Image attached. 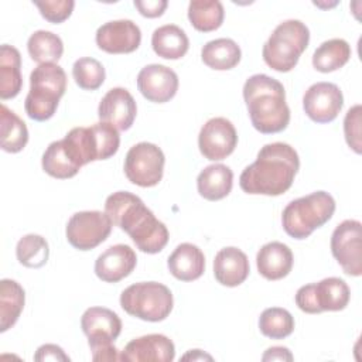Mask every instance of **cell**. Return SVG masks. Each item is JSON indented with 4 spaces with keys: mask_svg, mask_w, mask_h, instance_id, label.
<instances>
[{
    "mask_svg": "<svg viewBox=\"0 0 362 362\" xmlns=\"http://www.w3.org/2000/svg\"><path fill=\"white\" fill-rule=\"evenodd\" d=\"M27 49L33 61L41 64H57L58 59L62 57L64 52V44L62 40L45 30L34 31L28 41H27Z\"/></svg>",
    "mask_w": 362,
    "mask_h": 362,
    "instance_id": "obj_32",
    "label": "cell"
},
{
    "mask_svg": "<svg viewBox=\"0 0 362 362\" xmlns=\"http://www.w3.org/2000/svg\"><path fill=\"white\" fill-rule=\"evenodd\" d=\"M137 264L136 252L129 245H113L95 262V274L106 283H117L127 277Z\"/></svg>",
    "mask_w": 362,
    "mask_h": 362,
    "instance_id": "obj_19",
    "label": "cell"
},
{
    "mask_svg": "<svg viewBox=\"0 0 362 362\" xmlns=\"http://www.w3.org/2000/svg\"><path fill=\"white\" fill-rule=\"evenodd\" d=\"M262 361H293V355L288 348L286 346H272L266 349L262 356Z\"/></svg>",
    "mask_w": 362,
    "mask_h": 362,
    "instance_id": "obj_42",
    "label": "cell"
},
{
    "mask_svg": "<svg viewBox=\"0 0 362 362\" xmlns=\"http://www.w3.org/2000/svg\"><path fill=\"white\" fill-rule=\"evenodd\" d=\"M314 293L320 313L322 311H341L351 298L348 284L339 277H327L314 283Z\"/></svg>",
    "mask_w": 362,
    "mask_h": 362,
    "instance_id": "obj_29",
    "label": "cell"
},
{
    "mask_svg": "<svg viewBox=\"0 0 362 362\" xmlns=\"http://www.w3.org/2000/svg\"><path fill=\"white\" fill-rule=\"evenodd\" d=\"M34 361H64L69 362V356L64 352V349L55 344H44L41 345L35 355Z\"/></svg>",
    "mask_w": 362,
    "mask_h": 362,
    "instance_id": "obj_41",
    "label": "cell"
},
{
    "mask_svg": "<svg viewBox=\"0 0 362 362\" xmlns=\"http://www.w3.org/2000/svg\"><path fill=\"white\" fill-rule=\"evenodd\" d=\"M223 6L218 0H194L188 4V20L202 33L218 30L223 23Z\"/></svg>",
    "mask_w": 362,
    "mask_h": 362,
    "instance_id": "obj_33",
    "label": "cell"
},
{
    "mask_svg": "<svg viewBox=\"0 0 362 362\" xmlns=\"http://www.w3.org/2000/svg\"><path fill=\"white\" fill-rule=\"evenodd\" d=\"M298 168L300 158L294 147L281 141L269 143L242 171L239 185L246 194L277 197L293 185Z\"/></svg>",
    "mask_w": 362,
    "mask_h": 362,
    "instance_id": "obj_1",
    "label": "cell"
},
{
    "mask_svg": "<svg viewBox=\"0 0 362 362\" xmlns=\"http://www.w3.org/2000/svg\"><path fill=\"white\" fill-rule=\"evenodd\" d=\"M0 144L7 153L21 151L28 141V130L25 123L6 105L0 110Z\"/></svg>",
    "mask_w": 362,
    "mask_h": 362,
    "instance_id": "obj_31",
    "label": "cell"
},
{
    "mask_svg": "<svg viewBox=\"0 0 362 362\" xmlns=\"http://www.w3.org/2000/svg\"><path fill=\"white\" fill-rule=\"evenodd\" d=\"M331 252L348 276L362 274V225L356 219H345L332 232Z\"/></svg>",
    "mask_w": 362,
    "mask_h": 362,
    "instance_id": "obj_11",
    "label": "cell"
},
{
    "mask_svg": "<svg viewBox=\"0 0 362 362\" xmlns=\"http://www.w3.org/2000/svg\"><path fill=\"white\" fill-rule=\"evenodd\" d=\"M98 47L109 54H129L139 48L141 31L132 20H113L102 24L95 35Z\"/></svg>",
    "mask_w": 362,
    "mask_h": 362,
    "instance_id": "obj_14",
    "label": "cell"
},
{
    "mask_svg": "<svg viewBox=\"0 0 362 362\" xmlns=\"http://www.w3.org/2000/svg\"><path fill=\"white\" fill-rule=\"evenodd\" d=\"M167 266L170 273L181 281H192L205 272V256L202 250L192 243H181L168 256Z\"/></svg>",
    "mask_w": 362,
    "mask_h": 362,
    "instance_id": "obj_22",
    "label": "cell"
},
{
    "mask_svg": "<svg viewBox=\"0 0 362 362\" xmlns=\"http://www.w3.org/2000/svg\"><path fill=\"white\" fill-rule=\"evenodd\" d=\"M175 356L173 341L163 334H148L127 342L120 361L126 362H171Z\"/></svg>",
    "mask_w": 362,
    "mask_h": 362,
    "instance_id": "obj_18",
    "label": "cell"
},
{
    "mask_svg": "<svg viewBox=\"0 0 362 362\" xmlns=\"http://www.w3.org/2000/svg\"><path fill=\"white\" fill-rule=\"evenodd\" d=\"M293 252L281 242H269L256 255L259 273L267 280H280L293 269Z\"/></svg>",
    "mask_w": 362,
    "mask_h": 362,
    "instance_id": "obj_21",
    "label": "cell"
},
{
    "mask_svg": "<svg viewBox=\"0 0 362 362\" xmlns=\"http://www.w3.org/2000/svg\"><path fill=\"white\" fill-rule=\"evenodd\" d=\"M310 42V30L300 20L280 23L264 42L262 55L264 62L277 72L291 71Z\"/></svg>",
    "mask_w": 362,
    "mask_h": 362,
    "instance_id": "obj_6",
    "label": "cell"
},
{
    "mask_svg": "<svg viewBox=\"0 0 362 362\" xmlns=\"http://www.w3.org/2000/svg\"><path fill=\"white\" fill-rule=\"evenodd\" d=\"M344 106L341 89L331 82H317L311 85L303 96L305 115L315 123L332 122Z\"/></svg>",
    "mask_w": 362,
    "mask_h": 362,
    "instance_id": "obj_13",
    "label": "cell"
},
{
    "mask_svg": "<svg viewBox=\"0 0 362 362\" xmlns=\"http://www.w3.org/2000/svg\"><path fill=\"white\" fill-rule=\"evenodd\" d=\"M24 303V288L16 280L3 279L0 281V332H6L17 322Z\"/></svg>",
    "mask_w": 362,
    "mask_h": 362,
    "instance_id": "obj_28",
    "label": "cell"
},
{
    "mask_svg": "<svg viewBox=\"0 0 362 362\" xmlns=\"http://www.w3.org/2000/svg\"><path fill=\"white\" fill-rule=\"evenodd\" d=\"M120 305L136 318L158 322L170 315L174 298L167 286L158 281H140L122 291Z\"/></svg>",
    "mask_w": 362,
    "mask_h": 362,
    "instance_id": "obj_7",
    "label": "cell"
},
{
    "mask_svg": "<svg viewBox=\"0 0 362 362\" xmlns=\"http://www.w3.org/2000/svg\"><path fill=\"white\" fill-rule=\"evenodd\" d=\"M243 99L253 127L263 134L283 132L290 122V109L286 103V90L281 82L255 74L243 85Z\"/></svg>",
    "mask_w": 362,
    "mask_h": 362,
    "instance_id": "obj_3",
    "label": "cell"
},
{
    "mask_svg": "<svg viewBox=\"0 0 362 362\" xmlns=\"http://www.w3.org/2000/svg\"><path fill=\"white\" fill-rule=\"evenodd\" d=\"M167 0H134V7L143 17L156 18L160 17L167 8Z\"/></svg>",
    "mask_w": 362,
    "mask_h": 362,
    "instance_id": "obj_40",
    "label": "cell"
},
{
    "mask_svg": "<svg viewBox=\"0 0 362 362\" xmlns=\"http://www.w3.org/2000/svg\"><path fill=\"white\" fill-rule=\"evenodd\" d=\"M182 359H184V361H188V359H191V361H204V359L212 361V356L208 355V354H205V352H202L201 349H192V351H189L188 354H185V355L182 356Z\"/></svg>",
    "mask_w": 362,
    "mask_h": 362,
    "instance_id": "obj_43",
    "label": "cell"
},
{
    "mask_svg": "<svg viewBox=\"0 0 362 362\" xmlns=\"http://www.w3.org/2000/svg\"><path fill=\"white\" fill-rule=\"evenodd\" d=\"M81 328L88 337L89 348L110 345L120 335L119 315L105 307H90L81 317Z\"/></svg>",
    "mask_w": 362,
    "mask_h": 362,
    "instance_id": "obj_17",
    "label": "cell"
},
{
    "mask_svg": "<svg viewBox=\"0 0 362 362\" xmlns=\"http://www.w3.org/2000/svg\"><path fill=\"white\" fill-rule=\"evenodd\" d=\"M242 52L239 45L230 38H216L208 41L201 49L202 62L216 71L235 68L240 61Z\"/></svg>",
    "mask_w": 362,
    "mask_h": 362,
    "instance_id": "obj_27",
    "label": "cell"
},
{
    "mask_svg": "<svg viewBox=\"0 0 362 362\" xmlns=\"http://www.w3.org/2000/svg\"><path fill=\"white\" fill-rule=\"evenodd\" d=\"M136 113V100L127 89L120 86L109 89L98 106L99 120L122 132L133 126Z\"/></svg>",
    "mask_w": 362,
    "mask_h": 362,
    "instance_id": "obj_16",
    "label": "cell"
},
{
    "mask_svg": "<svg viewBox=\"0 0 362 362\" xmlns=\"http://www.w3.org/2000/svg\"><path fill=\"white\" fill-rule=\"evenodd\" d=\"M105 212L115 226H119L144 253H158L168 242L167 226L156 218L151 209L134 194L117 191L105 201Z\"/></svg>",
    "mask_w": 362,
    "mask_h": 362,
    "instance_id": "obj_2",
    "label": "cell"
},
{
    "mask_svg": "<svg viewBox=\"0 0 362 362\" xmlns=\"http://www.w3.org/2000/svg\"><path fill=\"white\" fill-rule=\"evenodd\" d=\"M64 140L82 165L90 161L110 158L117 153L120 146L117 129L103 122L90 127H74L66 133Z\"/></svg>",
    "mask_w": 362,
    "mask_h": 362,
    "instance_id": "obj_8",
    "label": "cell"
},
{
    "mask_svg": "<svg viewBox=\"0 0 362 362\" xmlns=\"http://www.w3.org/2000/svg\"><path fill=\"white\" fill-rule=\"evenodd\" d=\"M42 170L58 180L72 178L81 170L79 161L75 158L72 151L69 150L65 140L52 141L42 154Z\"/></svg>",
    "mask_w": 362,
    "mask_h": 362,
    "instance_id": "obj_23",
    "label": "cell"
},
{
    "mask_svg": "<svg viewBox=\"0 0 362 362\" xmlns=\"http://www.w3.org/2000/svg\"><path fill=\"white\" fill-rule=\"evenodd\" d=\"M34 4L38 7L41 16L54 24H59L65 21L75 7L74 0H45V1H34Z\"/></svg>",
    "mask_w": 362,
    "mask_h": 362,
    "instance_id": "obj_37",
    "label": "cell"
},
{
    "mask_svg": "<svg viewBox=\"0 0 362 362\" xmlns=\"http://www.w3.org/2000/svg\"><path fill=\"white\" fill-rule=\"evenodd\" d=\"M296 304L297 307L308 314H318L320 308L317 305V300H315V293H314V283L301 286L297 293H296Z\"/></svg>",
    "mask_w": 362,
    "mask_h": 362,
    "instance_id": "obj_39",
    "label": "cell"
},
{
    "mask_svg": "<svg viewBox=\"0 0 362 362\" xmlns=\"http://www.w3.org/2000/svg\"><path fill=\"white\" fill-rule=\"evenodd\" d=\"M72 76L81 89L95 90L100 88L105 82L106 72L103 65L98 59L83 57L74 62Z\"/></svg>",
    "mask_w": 362,
    "mask_h": 362,
    "instance_id": "obj_36",
    "label": "cell"
},
{
    "mask_svg": "<svg viewBox=\"0 0 362 362\" xmlns=\"http://www.w3.org/2000/svg\"><path fill=\"white\" fill-rule=\"evenodd\" d=\"M21 55L13 45L3 44L0 48V98L3 100L17 96L23 86Z\"/></svg>",
    "mask_w": 362,
    "mask_h": 362,
    "instance_id": "obj_26",
    "label": "cell"
},
{
    "mask_svg": "<svg viewBox=\"0 0 362 362\" xmlns=\"http://www.w3.org/2000/svg\"><path fill=\"white\" fill-rule=\"evenodd\" d=\"M259 329L267 338L283 339L294 331V318L286 308L270 307L260 314Z\"/></svg>",
    "mask_w": 362,
    "mask_h": 362,
    "instance_id": "obj_35",
    "label": "cell"
},
{
    "mask_svg": "<svg viewBox=\"0 0 362 362\" xmlns=\"http://www.w3.org/2000/svg\"><path fill=\"white\" fill-rule=\"evenodd\" d=\"M233 185V173L225 164H211L205 167L198 178L197 188L202 198L219 201L229 195Z\"/></svg>",
    "mask_w": 362,
    "mask_h": 362,
    "instance_id": "obj_24",
    "label": "cell"
},
{
    "mask_svg": "<svg viewBox=\"0 0 362 362\" xmlns=\"http://www.w3.org/2000/svg\"><path fill=\"white\" fill-rule=\"evenodd\" d=\"M335 212V199L325 191H315L286 205L281 214L284 232L294 239H305L325 225Z\"/></svg>",
    "mask_w": 362,
    "mask_h": 362,
    "instance_id": "obj_5",
    "label": "cell"
},
{
    "mask_svg": "<svg viewBox=\"0 0 362 362\" xmlns=\"http://www.w3.org/2000/svg\"><path fill=\"white\" fill-rule=\"evenodd\" d=\"M66 89V74L58 64H41L30 74V90L24 109L30 119L48 120L57 112Z\"/></svg>",
    "mask_w": 362,
    "mask_h": 362,
    "instance_id": "obj_4",
    "label": "cell"
},
{
    "mask_svg": "<svg viewBox=\"0 0 362 362\" xmlns=\"http://www.w3.org/2000/svg\"><path fill=\"white\" fill-rule=\"evenodd\" d=\"M361 105L352 106L344 119V134L348 146L356 153L362 151V140H361Z\"/></svg>",
    "mask_w": 362,
    "mask_h": 362,
    "instance_id": "obj_38",
    "label": "cell"
},
{
    "mask_svg": "<svg viewBox=\"0 0 362 362\" xmlns=\"http://www.w3.org/2000/svg\"><path fill=\"white\" fill-rule=\"evenodd\" d=\"M238 144L235 126L226 117H212L199 130L198 147L201 154L211 161L230 156Z\"/></svg>",
    "mask_w": 362,
    "mask_h": 362,
    "instance_id": "obj_12",
    "label": "cell"
},
{
    "mask_svg": "<svg viewBox=\"0 0 362 362\" xmlns=\"http://www.w3.org/2000/svg\"><path fill=\"white\" fill-rule=\"evenodd\" d=\"M137 88L147 100L165 103L173 99L178 90V75L165 65L150 64L140 69Z\"/></svg>",
    "mask_w": 362,
    "mask_h": 362,
    "instance_id": "obj_15",
    "label": "cell"
},
{
    "mask_svg": "<svg viewBox=\"0 0 362 362\" xmlns=\"http://www.w3.org/2000/svg\"><path fill=\"white\" fill-rule=\"evenodd\" d=\"M17 260L30 269L42 267L49 257V247L45 238L35 233L23 236L16 246Z\"/></svg>",
    "mask_w": 362,
    "mask_h": 362,
    "instance_id": "obj_34",
    "label": "cell"
},
{
    "mask_svg": "<svg viewBox=\"0 0 362 362\" xmlns=\"http://www.w3.org/2000/svg\"><path fill=\"white\" fill-rule=\"evenodd\" d=\"M151 47L164 59H180L187 54L189 40L181 27L165 24L153 31Z\"/></svg>",
    "mask_w": 362,
    "mask_h": 362,
    "instance_id": "obj_25",
    "label": "cell"
},
{
    "mask_svg": "<svg viewBox=\"0 0 362 362\" xmlns=\"http://www.w3.org/2000/svg\"><path fill=\"white\" fill-rule=\"evenodd\" d=\"M351 58V45L342 38L324 41L313 54V66L318 72H332L342 68Z\"/></svg>",
    "mask_w": 362,
    "mask_h": 362,
    "instance_id": "obj_30",
    "label": "cell"
},
{
    "mask_svg": "<svg viewBox=\"0 0 362 362\" xmlns=\"http://www.w3.org/2000/svg\"><path fill=\"white\" fill-rule=\"evenodd\" d=\"M250 272L247 256L235 246L221 249L214 259V276L218 283L226 287L242 284Z\"/></svg>",
    "mask_w": 362,
    "mask_h": 362,
    "instance_id": "obj_20",
    "label": "cell"
},
{
    "mask_svg": "<svg viewBox=\"0 0 362 362\" xmlns=\"http://www.w3.org/2000/svg\"><path fill=\"white\" fill-rule=\"evenodd\" d=\"M165 157L163 150L148 141L130 147L124 158V174L127 180L139 187H154L163 178Z\"/></svg>",
    "mask_w": 362,
    "mask_h": 362,
    "instance_id": "obj_9",
    "label": "cell"
},
{
    "mask_svg": "<svg viewBox=\"0 0 362 362\" xmlns=\"http://www.w3.org/2000/svg\"><path fill=\"white\" fill-rule=\"evenodd\" d=\"M112 221L106 212L81 211L74 214L66 223V239L78 250H90L107 239Z\"/></svg>",
    "mask_w": 362,
    "mask_h": 362,
    "instance_id": "obj_10",
    "label": "cell"
}]
</instances>
